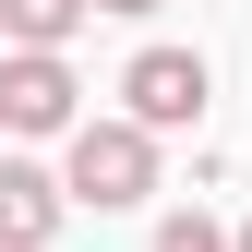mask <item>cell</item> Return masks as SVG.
I'll return each mask as SVG.
<instances>
[{"instance_id":"cell-3","label":"cell","mask_w":252,"mask_h":252,"mask_svg":"<svg viewBox=\"0 0 252 252\" xmlns=\"http://www.w3.org/2000/svg\"><path fill=\"white\" fill-rule=\"evenodd\" d=\"M120 96H132L120 120H144V132H192L204 120V60L192 48H144L132 72H120Z\"/></svg>"},{"instance_id":"cell-6","label":"cell","mask_w":252,"mask_h":252,"mask_svg":"<svg viewBox=\"0 0 252 252\" xmlns=\"http://www.w3.org/2000/svg\"><path fill=\"white\" fill-rule=\"evenodd\" d=\"M156 252H228V228H216V216H168V228H156Z\"/></svg>"},{"instance_id":"cell-8","label":"cell","mask_w":252,"mask_h":252,"mask_svg":"<svg viewBox=\"0 0 252 252\" xmlns=\"http://www.w3.org/2000/svg\"><path fill=\"white\" fill-rule=\"evenodd\" d=\"M228 252H252V216H240V228H228Z\"/></svg>"},{"instance_id":"cell-5","label":"cell","mask_w":252,"mask_h":252,"mask_svg":"<svg viewBox=\"0 0 252 252\" xmlns=\"http://www.w3.org/2000/svg\"><path fill=\"white\" fill-rule=\"evenodd\" d=\"M84 12H96V0H0V36H12V48H60Z\"/></svg>"},{"instance_id":"cell-1","label":"cell","mask_w":252,"mask_h":252,"mask_svg":"<svg viewBox=\"0 0 252 252\" xmlns=\"http://www.w3.org/2000/svg\"><path fill=\"white\" fill-rule=\"evenodd\" d=\"M60 192L96 204V216L144 204V192H156V132H144V120H72V168H60Z\"/></svg>"},{"instance_id":"cell-4","label":"cell","mask_w":252,"mask_h":252,"mask_svg":"<svg viewBox=\"0 0 252 252\" xmlns=\"http://www.w3.org/2000/svg\"><path fill=\"white\" fill-rule=\"evenodd\" d=\"M60 180L48 168H24V156H0V252H48V228H60Z\"/></svg>"},{"instance_id":"cell-7","label":"cell","mask_w":252,"mask_h":252,"mask_svg":"<svg viewBox=\"0 0 252 252\" xmlns=\"http://www.w3.org/2000/svg\"><path fill=\"white\" fill-rule=\"evenodd\" d=\"M96 12H156V0H96Z\"/></svg>"},{"instance_id":"cell-2","label":"cell","mask_w":252,"mask_h":252,"mask_svg":"<svg viewBox=\"0 0 252 252\" xmlns=\"http://www.w3.org/2000/svg\"><path fill=\"white\" fill-rule=\"evenodd\" d=\"M72 60L60 48H12L0 60V132H72Z\"/></svg>"}]
</instances>
